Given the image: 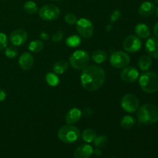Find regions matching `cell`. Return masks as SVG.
<instances>
[{
	"label": "cell",
	"mask_w": 158,
	"mask_h": 158,
	"mask_svg": "<svg viewBox=\"0 0 158 158\" xmlns=\"http://www.w3.org/2000/svg\"><path fill=\"white\" fill-rule=\"evenodd\" d=\"M28 38L27 32L24 30V29H16V30L13 31L10 35V40L11 43L15 46H19L21 45L24 44L26 42Z\"/></svg>",
	"instance_id": "obj_12"
},
{
	"label": "cell",
	"mask_w": 158,
	"mask_h": 158,
	"mask_svg": "<svg viewBox=\"0 0 158 158\" xmlns=\"http://www.w3.org/2000/svg\"><path fill=\"white\" fill-rule=\"evenodd\" d=\"M136 120L131 116H124L120 120V125L123 129H131L135 125Z\"/></svg>",
	"instance_id": "obj_21"
},
{
	"label": "cell",
	"mask_w": 158,
	"mask_h": 158,
	"mask_svg": "<svg viewBox=\"0 0 158 158\" xmlns=\"http://www.w3.org/2000/svg\"><path fill=\"white\" fill-rule=\"evenodd\" d=\"M44 44L40 40H33L29 45V49L32 52H39L43 49Z\"/></svg>",
	"instance_id": "obj_24"
},
{
	"label": "cell",
	"mask_w": 158,
	"mask_h": 158,
	"mask_svg": "<svg viewBox=\"0 0 158 158\" xmlns=\"http://www.w3.org/2000/svg\"><path fill=\"white\" fill-rule=\"evenodd\" d=\"M137 117L143 124H153L158 121V107L151 103H146L138 108Z\"/></svg>",
	"instance_id": "obj_2"
},
{
	"label": "cell",
	"mask_w": 158,
	"mask_h": 158,
	"mask_svg": "<svg viewBox=\"0 0 158 158\" xmlns=\"http://www.w3.org/2000/svg\"><path fill=\"white\" fill-rule=\"evenodd\" d=\"M82 114H84L86 117H89L93 114V110H92V109H90V108H86V109L83 110V111Z\"/></svg>",
	"instance_id": "obj_34"
},
{
	"label": "cell",
	"mask_w": 158,
	"mask_h": 158,
	"mask_svg": "<svg viewBox=\"0 0 158 158\" xmlns=\"http://www.w3.org/2000/svg\"><path fill=\"white\" fill-rule=\"evenodd\" d=\"M5 54H6L8 58L13 59L18 54V50L14 46H9V47L6 48V49H5Z\"/></svg>",
	"instance_id": "obj_29"
},
{
	"label": "cell",
	"mask_w": 158,
	"mask_h": 158,
	"mask_svg": "<svg viewBox=\"0 0 158 158\" xmlns=\"http://www.w3.org/2000/svg\"><path fill=\"white\" fill-rule=\"evenodd\" d=\"M94 150L89 144H82L77 148L74 153V158H89L92 155Z\"/></svg>",
	"instance_id": "obj_14"
},
{
	"label": "cell",
	"mask_w": 158,
	"mask_h": 158,
	"mask_svg": "<svg viewBox=\"0 0 158 158\" xmlns=\"http://www.w3.org/2000/svg\"><path fill=\"white\" fill-rule=\"evenodd\" d=\"M142 43L140 38L137 35H131L127 37L123 43V47L127 52H136L141 48Z\"/></svg>",
	"instance_id": "obj_10"
},
{
	"label": "cell",
	"mask_w": 158,
	"mask_h": 158,
	"mask_svg": "<svg viewBox=\"0 0 158 158\" xmlns=\"http://www.w3.org/2000/svg\"><path fill=\"white\" fill-rule=\"evenodd\" d=\"M154 2H155L156 3H157V4H158V0H154Z\"/></svg>",
	"instance_id": "obj_41"
},
{
	"label": "cell",
	"mask_w": 158,
	"mask_h": 158,
	"mask_svg": "<svg viewBox=\"0 0 158 158\" xmlns=\"http://www.w3.org/2000/svg\"><path fill=\"white\" fill-rule=\"evenodd\" d=\"M20 67L24 70L31 69L34 63V58L29 52H24L22 54L19 60Z\"/></svg>",
	"instance_id": "obj_15"
},
{
	"label": "cell",
	"mask_w": 158,
	"mask_h": 158,
	"mask_svg": "<svg viewBox=\"0 0 158 158\" xmlns=\"http://www.w3.org/2000/svg\"><path fill=\"white\" fill-rule=\"evenodd\" d=\"M156 6L154 3L151 2H144L140 5L139 7L138 12L140 15L144 17L150 16L152 15L154 12H155Z\"/></svg>",
	"instance_id": "obj_16"
},
{
	"label": "cell",
	"mask_w": 158,
	"mask_h": 158,
	"mask_svg": "<svg viewBox=\"0 0 158 158\" xmlns=\"http://www.w3.org/2000/svg\"><path fill=\"white\" fill-rule=\"evenodd\" d=\"M93 153H94L96 156H100L102 154V151L100 150V148H97L96 150H94Z\"/></svg>",
	"instance_id": "obj_37"
},
{
	"label": "cell",
	"mask_w": 158,
	"mask_h": 158,
	"mask_svg": "<svg viewBox=\"0 0 158 158\" xmlns=\"http://www.w3.org/2000/svg\"><path fill=\"white\" fill-rule=\"evenodd\" d=\"M81 43V39L79 35H73L68 37L66 40V44L69 47H77Z\"/></svg>",
	"instance_id": "obj_25"
},
{
	"label": "cell",
	"mask_w": 158,
	"mask_h": 158,
	"mask_svg": "<svg viewBox=\"0 0 158 158\" xmlns=\"http://www.w3.org/2000/svg\"><path fill=\"white\" fill-rule=\"evenodd\" d=\"M77 30L82 37L86 39L90 38L94 34V26L91 21L87 19L82 18L77 20Z\"/></svg>",
	"instance_id": "obj_8"
},
{
	"label": "cell",
	"mask_w": 158,
	"mask_h": 158,
	"mask_svg": "<svg viewBox=\"0 0 158 158\" xmlns=\"http://www.w3.org/2000/svg\"><path fill=\"white\" fill-rule=\"evenodd\" d=\"M40 38L43 40H47L49 39V34L46 32H42L40 33Z\"/></svg>",
	"instance_id": "obj_35"
},
{
	"label": "cell",
	"mask_w": 158,
	"mask_h": 158,
	"mask_svg": "<svg viewBox=\"0 0 158 158\" xmlns=\"http://www.w3.org/2000/svg\"><path fill=\"white\" fill-rule=\"evenodd\" d=\"M8 43L7 37H6V34L0 32V51L2 50L3 49L6 48Z\"/></svg>",
	"instance_id": "obj_31"
},
{
	"label": "cell",
	"mask_w": 158,
	"mask_h": 158,
	"mask_svg": "<svg viewBox=\"0 0 158 158\" xmlns=\"http://www.w3.org/2000/svg\"><path fill=\"white\" fill-rule=\"evenodd\" d=\"M112 24H108L107 26H106V31H110L111 29H112Z\"/></svg>",
	"instance_id": "obj_39"
},
{
	"label": "cell",
	"mask_w": 158,
	"mask_h": 158,
	"mask_svg": "<svg viewBox=\"0 0 158 158\" xmlns=\"http://www.w3.org/2000/svg\"><path fill=\"white\" fill-rule=\"evenodd\" d=\"M120 78L126 83H134L139 78V72L135 67L126 66L120 73Z\"/></svg>",
	"instance_id": "obj_11"
},
{
	"label": "cell",
	"mask_w": 158,
	"mask_h": 158,
	"mask_svg": "<svg viewBox=\"0 0 158 158\" xmlns=\"http://www.w3.org/2000/svg\"><path fill=\"white\" fill-rule=\"evenodd\" d=\"M138 66L142 71H147L152 66V59L149 55H143L138 60Z\"/></svg>",
	"instance_id": "obj_19"
},
{
	"label": "cell",
	"mask_w": 158,
	"mask_h": 158,
	"mask_svg": "<svg viewBox=\"0 0 158 158\" xmlns=\"http://www.w3.org/2000/svg\"><path fill=\"white\" fill-rule=\"evenodd\" d=\"M80 131L73 124L63 126L58 131V137L61 141L66 143H72L77 141L80 137Z\"/></svg>",
	"instance_id": "obj_4"
},
{
	"label": "cell",
	"mask_w": 158,
	"mask_h": 158,
	"mask_svg": "<svg viewBox=\"0 0 158 158\" xmlns=\"http://www.w3.org/2000/svg\"><path fill=\"white\" fill-rule=\"evenodd\" d=\"M6 94L3 89H0V102L3 101V100L6 99Z\"/></svg>",
	"instance_id": "obj_36"
},
{
	"label": "cell",
	"mask_w": 158,
	"mask_h": 158,
	"mask_svg": "<svg viewBox=\"0 0 158 158\" xmlns=\"http://www.w3.org/2000/svg\"><path fill=\"white\" fill-rule=\"evenodd\" d=\"M82 112L78 108H72L69 110L66 115V121L68 124H74L80 120Z\"/></svg>",
	"instance_id": "obj_17"
},
{
	"label": "cell",
	"mask_w": 158,
	"mask_h": 158,
	"mask_svg": "<svg viewBox=\"0 0 158 158\" xmlns=\"http://www.w3.org/2000/svg\"><path fill=\"white\" fill-rule=\"evenodd\" d=\"M46 80L48 84L51 86H56L59 84L60 83V80L59 77H57L56 73H48L46 75Z\"/></svg>",
	"instance_id": "obj_26"
},
{
	"label": "cell",
	"mask_w": 158,
	"mask_h": 158,
	"mask_svg": "<svg viewBox=\"0 0 158 158\" xmlns=\"http://www.w3.org/2000/svg\"><path fill=\"white\" fill-rule=\"evenodd\" d=\"M94 143L97 148H103L107 144L108 137L106 136H97V137L94 139Z\"/></svg>",
	"instance_id": "obj_27"
},
{
	"label": "cell",
	"mask_w": 158,
	"mask_h": 158,
	"mask_svg": "<svg viewBox=\"0 0 158 158\" xmlns=\"http://www.w3.org/2000/svg\"><path fill=\"white\" fill-rule=\"evenodd\" d=\"M140 86L145 93L154 94L158 90V75L154 72H145L139 79Z\"/></svg>",
	"instance_id": "obj_3"
},
{
	"label": "cell",
	"mask_w": 158,
	"mask_h": 158,
	"mask_svg": "<svg viewBox=\"0 0 158 158\" xmlns=\"http://www.w3.org/2000/svg\"><path fill=\"white\" fill-rule=\"evenodd\" d=\"M146 51L151 57L158 59V39L151 37L147 41Z\"/></svg>",
	"instance_id": "obj_13"
},
{
	"label": "cell",
	"mask_w": 158,
	"mask_h": 158,
	"mask_svg": "<svg viewBox=\"0 0 158 158\" xmlns=\"http://www.w3.org/2000/svg\"><path fill=\"white\" fill-rule=\"evenodd\" d=\"M96 137H97V133L94 130L90 129V128L84 130L82 133V138L86 143H91L94 141Z\"/></svg>",
	"instance_id": "obj_22"
},
{
	"label": "cell",
	"mask_w": 158,
	"mask_h": 158,
	"mask_svg": "<svg viewBox=\"0 0 158 158\" xmlns=\"http://www.w3.org/2000/svg\"><path fill=\"white\" fill-rule=\"evenodd\" d=\"M120 16H121V12L120 10H114L110 15L111 23L117 21L120 18Z\"/></svg>",
	"instance_id": "obj_32"
},
{
	"label": "cell",
	"mask_w": 158,
	"mask_h": 158,
	"mask_svg": "<svg viewBox=\"0 0 158 158\" xmlns=\"http://www.w3.org/2000/svg\"><path fill=\"white\" fill-rule=\"evenodd\" d=\"M24 10L28 14H34L37 12V6L33 1H28L24 5Z\"/></svg>",
	"instance_id": "obj_28"
},
{
	"label": "cell",
	"mask_w": 158,
	"mask_h": 158,
	"mask_svg": "<svg viewBox=\"0 0 158 158\" xmlns=\"http://www.w3.org/2000/svg\"><path fill=\"white\" fill-rule=\"evenodd\" d=\"M154 35H156V37L158 39V22L155 24L154 28Z\"/></svg>",
	"instance_id": "obj_38"
},
{
	"label": "cell",
	"mask_w": 158,
	"mask_h": 158,
	"mask_svg": "<svg viewBox=\"0 0 158 158\" xmlns=\"http://www.w3.org/2000/svg\"><path fill=\"white\" fill-rule=\"evenodd\" d=\"M131 61L129 55L122 51H117L111 54L110 57V63L115 68H124Z\"/></svg>",
	"instance_id": "obj_7"
},
{
	"label": "cell",
	"mask_w": 158,
	"mask_h": 158,
	"mask_svg": "<svg viewBox=\"0 0 158 158\" xmlns=\"http://www.w3.org/2000/svg\"><path fill=\"white\" fill-rule=\"evenodd\" d=\"M64 19L68 24L69 25H73L75 23H77V15H74L73 13H68L65 15Z\"/></svg>",
	"instance_id": "obj_30"
},
{
	"label": "cell",
	"mask_w": 158,
	"mask_h": 158,
	"mask_svg": "<svg viewBox=\"0 0 158 158\" xmlns=\"http://www.w3.org/2000/svg\"><path fill=\"white\" fill-rule=\"evenodd\" d=\"M63 37V32L62 31H59L57 33L54 34L52 35V41L55 42V43H58L60 40H62Z\"/></svg>",
	"instance_id": "obj_33"
},
{
	"label": "cell",
	"mask_w": 158,
	"mask_h": 158,
	"mask_svg": "<svg viewBox=\"0 0 158 158\" xmlns=\"http://www.w3.org/2000/svg\"><path fill=\"white\" fill-rule=\"evenodd\" d=\"M89 63V55L85 50H77L69 57V63L77 69H83Z\"/></svg>",
	"instance_id": "obj_5"
},
{
	"label": "cell",
	"mask_w": 158,
	"mask_h": 158,
	"mask_svg": "<svg viewBox=\"0 0 158 158\" xmlns=\"http://www.w3.org/2000/svg\"><path fill=\"white\" fill-rule=\"evenodd\" d=\"M121 106L126 112L134 113L139 108V100L131 94H126L122 97Z\"/></svg>",
	"instance_id": "obj_9"
},
{
	"label": "cell",
	"mask_w": 158,
	"mask_h": 158,
	"mask_svg": "<svg viewBox=\"0 0 158 158\" xmlns=\"http://www.w3.org/2000/svg\"><path fill=\"white\" fill-rule=\"evenodd\" d=\"M110 158H117V157H110Z\"/></svg>",
	"instance_id": "obj_43"
},
{
	"label": "cell",
	"mask_w": 158,
	"mask_h": 158,
	"mask_svg": "<svg viewBox=\"0 0 158 158\" xmlns=\"http://www.w3.org/2000/svg\"><path fill=\"white\" fill-rule=\"evenodd\" d=\"M52 1H61V0H52Z\"/></svg>",
	"instance_id": "obj_42"
},
{
	"label": "cell",
	"mask_w": 158,
	"mask_h": 158,
	"mask_svg": "<svg viewBox=\"0 0 158 158\" xmlns=\"http://www.w3.org/2000/svg\"><path fill=\"white\" fill-rule=\"evenodd\" d=\"M68 63L65 60H59L53 65V71L56 74H63L67 69Z\"/></svg>",
	"instance_id": "obj_23"
},
{
	"label": "cell",
	"mask_w": 158,
	"mask_h": 158,
	"mask_svg": "<svg viewBox=\"0 0 158 158\" xmlns=\"http://www.w3.org/2000/svg\"><path fill=\"white\" fill-rule=\"evenodd\" d=\"M155 14H156V15H157V17L158 18V6L157 7H156V9H155Z\"/></svg>",
	"instance_id": "obj_40"
},
{
	"label": "cell",
	"mask_w": 158,
	"mask_h": 158,
	"mask_svg": "<svg viewBox=\"0 0 158 158\" xmlns=\"http://www.w3.org/2000/svg\"><path fill=\"white\" fill-rule=\"evenodd\" d=\"M92 60L95 63L100 64V63H104L107 60V54L105 51L101 50V49H97L93 52Z\"/></svg>",
	"instance_id": "obj_20"
},
{
	"label": "cell",
	"mask_w": 158,
	"mask_h": 158,
	"mask_svg": "<svg viewBox=\"0 0 158 158\" xmlns=\"http://www.w3.org/2000/svg\"><path fill=\"white\" fill-rule=\"evenodd\" d=\"M60 15V10L54 5H46L40 8L39 10V15L40 18L46 21H53Z\"/></svg>",
	"instance_id": "obj_6"
},
{
	"label": "cell",
	"mask_w": 158,
	"mask_h": 158,
	"mask_svg": "<svg viewBox=\"0 0 158 158\" xmlns=\"http://www.w3.org/2000/svg\"><path fill=\"white\" fill-rule=\"evenodd\" d=\"M135 32L137 36L143 39L148 38L151 35V31H150L149 27L143 23H139L136 26Z\"/></svg>",
	"instance_id": "obj_18"
},
{
	"label": "cell",
	"mask_w": 158,
	"mask_h": 158,
	"mask_svg": "<svg viewBox=\"0 0 158 158\" xmlns=\"http://www.w3.org/2000/svg\"><path fill=\"white\" fill-rule=\"evenodd\" d=\"M106 78L105 72L100 66L91 65L84 68L80 75L83 87L88 91H95L103 85Z\"/></svg>",
	"instance_id": "obj_1"
}]
</instances>
